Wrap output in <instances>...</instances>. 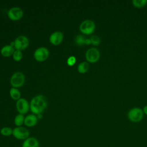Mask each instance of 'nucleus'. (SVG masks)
Wrapping results in <instances>:
<instances>
[{
  "label": "nucleus",
  "instance_id": "obj_25",
  "mask_svg": "<svg viewBox=\"0 0 147 147\" xmlns=\"http://www.w3.org/2000/svg\"><path fill=\"white\" fill-rule=\"evenodd\" d=\"M91 40L90 38H86V41H85V45H90L91 44Z\"/></svg>",
  "mask_w": 147,
  "mask_h": 147
},
{
  "label": "nucleus",
  "instance_id": "obj_6",
  "mask_svg": "<svg viewBox=\"0 0 147 147\" xmlns=\"http://www.w3.org/2000/svg\"><path fill=\"white\" fill-rule=\"evenodd\" d=\"M85 57L88 62L91 63H96L100 58L99 51L94 47L90 48L86 51Z\"/></svg>",
  "mask_w": 147,
  "mask_h": 147
},
{
  "label": "nucleus",
  "instance_id": "obj_22",
  "mask_svg": "<svg viewBox=\"0 0 147 147\" xmlns=\"http://www.w3.org/2000/svg\"><path fill=\"white\" fill-rule=\"evenodd\" d=\"M13 59L16 61H20L22 58V53L21 51L16 50L14 53L13 54Z\"/></svg>",
  "mask_w": 147,
  "mask_h": 147
},
{
  "label": "nucleus",
  "instance_id": "obj_7",
  "mask_svg": "<svg viewBox=\"0 0 147 147\" xmlns=\"http://www.w3.org/2000/svg\"><path fill=\"white\" fill-rule=\"evenodd\" d=\"M29 44V40L25 36L21 35L18 36L14 41V47L16 50L22 51L26 49Z\"/></svg>",
  "mask_w": 147,
  "mask_h": 147
},
{
  "label": "nucleus",
  "instance_id": "obj_17",
  "mask_svg": "<svg viewBox=\"0 0 147 147\" xmlns=\"http://www.w3.org/2000/svg\"><path fill=\"white\" fill-rule=\"evenodd\" d=\"M24 121L25 117L24 116V115L21 114H18L15 117L14 119V123L17 127L22 126V125L24 123Z\"/></svg>",
  "mask_w": 147,
  "mask_h": 147
},
{
  "label": "nucleus",
  "instance_id": "obj_10",
  "mask_svg": "<svg viewBox=\"0 0 147 147\" xmlns=\"http://www.w3.org/2000/svg\"><path fill=\"white\" fill-rule=\"evenodd\" d=\"M24 14L23 10L19 7H13L10 9L7 13L9 18L13 21H17L20 20Z\"/></svg>",
  "mask_w": 147,
  "mask_h": 147
},
{
  "label": "nucleus",
  "instance_id": "obj_1",
  "mask_svg": "<svg viewBox=\"0 0 147 147\" xmlns=\"http://www.w3.org/2000/svg\"><path fill=\"white\" fill-rule=\"evenodd\" d=\"M47 102L45 97L42 95L34 96L30 103V110L35 115L41 114L45 109Z\"/></svg>",
  "mask_w": 147,
  "mask_h": 147
},
{
  "label": "nucleus",
  "instance_id": "obj_16",
  "mask_svg": "<svg viewBox=\"0 0 147 147\" xmlns=\"http://www.w3.org/2000/svg\"><path fill=\"white\" fill-rule=\"evenodd\" d=\"M9 93L11 98L14 100H18L19 99L21 98V92L17 88H14V87L11 88L10 89Z\"/></svg>",
  "mask_w": 147,
  "mask_h": 147
},
{
  "label": "nucleus",
  "instance_id": "obj_19",
  "mask_svg": "<svg viewBox=\"0 0 147 147\" xmlns=\"http://www.w3.org/2000/svg\"><path fill=\"white\" fill-rule=\"evenodd\" d=\"M0 133L2 136L5 137H9L13 134V129L10 127H3L0 130Z\"/></svg>",
  "mask_w": 147,
  "mask_h": 147
},
{
  "label": "nucleus",
  "instance_id": "obj_23",
  "mask_svg": "<svg viewBox=\"0 0 147 147\" xmlns=\"http://www.w3.org/2000/svg\"><path fill=\"white\" fill-rule=\"evenodd\" d=\"M76 61V57L74 56H71L69 57L67 60V63L69 66H73Z\"/></svg>",
  "mask_w": 147,
  "mask_h": 147
},
{
  "label": "nucleus",
  "instance_id": "obj_9",
  "mask_svg": "<svg viewBox=\"0 0 147 147\" xmlns=\"http://www.w3.org/2000/svg\"><path fill=\"white\" fill-rule=\"evenodd\" d=\"M16 108L19 114L24 115L29 110L30 105L26 99L21 98L16 102Z\"/></svg>",
  "mask_w": 147,
  "mask_h": 147
},
{
  "label": "nucleus",
  "instance_id": "obj_24",
  "mask_svg": "<svg viewBox=\"0 0 147 147\" xmlns=\"http://www.w3.org/2000/svg\"><path fill=\"white\" fill-rule=\"evenodd\" d=\"M142 110H143L144 114L147 115V105H145V106L144 107V108H143Z\"/></svg>",
  "mask_w": 147,
  "mask_h": 147
},
{
  "label": "nucleus",
  "instance_id": "obj_8",
  "mask_svg": "<svg viewBox=\"0 0 147 147\" xmlns=\"http://www.w3.org/2000/svg\"><path fill=\"white\" fill-rule=\"evenodd\" d=\"M49 52L48 49L45 47H40L36 49L34 52V57L38 61H44L49 57Z\"/></svg>",
  "mask_w": 147,
  "mask_h": 147
},
{
  "label": "nucleus",
  "instance_id": "obj_5",
  "mask_svg": "<svg viewBox=\"0 0 147 147\" xmlns=\"http://www.w3.org/2000/svg\"><path fill=\"white\" fill-rule=\"evenodd\" d=\"M25 82V76L21 72H14L10 78V83L13 87L18 88L23 86Z\"/></svg>",
  "mask_w": 147,
  "mask_h": 147
},
{
  "label": "nucleus",
  "instance_id": "obj_4",
  "mask_svg": "<svg viewBox=\"0 0 147 147\" xmlns=\"http://www.w3.org/2000/svg\"><path fill=\"white\" fill-rule=\"evenodd\" d=\"M13 136L18 140H25L30 136L28 129L23 126L16 127L13 129Z\"/></svg>",
  "mask_w": 147,
  "mask_h": 147
},
{
  "label": "nucleus",
  "instance_id": "obj_15",
  "mask_svg": "<svg viewBox=\"0 0 147 147\" xmlns=\"http://www.w3.org/2000/svg\"><path fill=\"white\" fill-rule=\"evenodd\" d=\"M89 69V64L87 61L80 63L78 66V71L80 74H85Z\"/></svg>",
  "mask_w": 147,
  "mask_h": 147
},
{
  "label": "nucleus",
  "instance_id": "obj_2",
  "mask_svg": "<svg viewBox=\"0 0 147 147\" xmlns=\"http://www.w3.org/2000/svg\"><path fill=\"white\" fill-rule=\"evenodd\" d=\"M144 115V114L143 110L140 107L132 108L127 114V117L129 120L134 123H137L142 121Z\"/></svg>",
  "mask_w": 147,
  "mask_h": 147
},
{
  "label": "nucleus",
  "instance_id": "obj_18",
  "mask_svg": "<svg viewBox=\"0 0 147 147\" xmlns=\"http://www.w3.org/2000/svg\"><path fill=\"white\" fill-rule=\"evenodd\" d=\"M131 3L134 7L140 9L147 5V0H133Z\"/></svg>",
  "mask_w": 147,
  "mask_h": 147
},
{
  "label": "nucleus",
  "instance_id": "obj_21",
  "mask_svg": "<svg viewBox=\"0 0 147 147\" xmlns=\"http://www.w3.org/2000/svg\"><path fill=\"white\" fill-rule=\"evenodd\" d=\"M91 40V44H92L94 46H98L100 44V38H99V36L96 35H93L90 38Z\"/></svg>",
  "mask_w": 147,
  "mask_h": 147
},
{
  "label": "nucleus",
  "instance_id": "obj_13",
  "mask_svg": "<svg viewBox=\"0 0 147 147\" xmlns=\"http://www.w3.org/2000/svg\"><path fill=\"white\" fill-rule=\"evenodd\" d=\"M14 41L10 45H5L1 49V53L2 56L5 57H9L12 55L14 52Z\"/></svg>",
  "mask_w": 147,
  "mask_h": 147
},
{
  "label": "nucleus",
  "instance_id": "obj_12",
  "mask_svg": "<svg viewBox=\"0 0 147 147\" xmlns=\"http://www.w3.org/2000/svg\"><path fill=\"white\" fill-rule=\"evenodd\" d=\"M22 147H40V142L36 138L29 137L23 141Z\"/></svg>",
  "mask_w": 147,
  "mask_h": 147
},
{
  "label": "nucleus",
  "instance_id": "obj_20",
  "mask_svg": "<svg viewBox=\"0 0 147 147\" xmlns=\"http://www.w3.org/2000/svg\"><path fill=\"white\" fill-rule=\"evenodd\" d=\"M86 37L82 34H79L75 38V43L79 46H82L85 44V41L86 40Z\"/></svg>",
  "mask_w": 147,
  "mask_h": 147
},
{
  "label": "nucleus",
  "instance_id": "obj_3",
  "mask_svg": "<svg viewBox=\"0 0 147 147\" xmlns=\"http://www.w3.org/2000/svg\"><path fill=\"white\" fill-rule=\"evenodd\" d=\"M95 29V22L90 20H86L82 22L79 26L80 31L84 34H92Z\"/></svg>",
  "mask_w": 147,
  "mask_h": 147
},
{
  "label": "nucleus",
  "instance_id": "obj_14",
  "mask_svg": "<svg viewBox=\"0 0 147 147\" xmlns=\"http://www.w3.org/2000/svg\"><path fill=\"white\" fill-rule=\"evenodd\" d=\"M38 119L35 114H29L25 117L24 124L28 127H33L37 123Z\"/></svg>",
  "mask_w": 147,
  "mask_h": 147
},
{
  "label": "nucleus",
  "instance_id": "obj_11",
  "mask_svg": "<svg viewBox=\"0 0 147 147\" xmlns=\"http://www.w3.org/2000/svg\"><path fill=\"white\" fill-rule=\"evenodd\" d=\"M64 38L63 33L60 31H56L51 34L49 37V41L54 45L60 44Z\"/></svg>",
  "mask_w": 147,
  "mask_h": 147
}]
</instances>
